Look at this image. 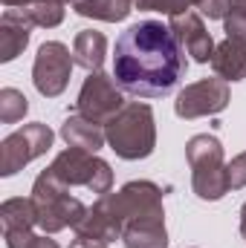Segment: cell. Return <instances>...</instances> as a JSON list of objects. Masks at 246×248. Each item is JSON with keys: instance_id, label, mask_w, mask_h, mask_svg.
<instances>
[{"instance_id": "obj_30", "label": "cell", "mask_w": 246, "mask_h": 248, "mask_svg": "<svg viewBox=\"0 0 246 248\" xmlns=\"http://www.w3.org/2000/svg\"><path fill=\"white\" fill-rule=\"evenodd\" d=\"M64 3H72V0H64Z\"/></svg>"}, {"instance_id": "obj_27", "label": "cell", "mask_w": 246, "mask_h": 248, "mask_svg": "<svg viewBox=\"0 0 246 248\" xmlns=\"http://www.w3.org/2000/svg\"><path fill=\"white\" fill-rule=\"evenodd\" d=\"M35 3H41V0H3L6 9H29V6H35Z\"/></svg>"}, {"instance_id": "obj_3", "label": "cell", "mask_w": 246, "mask_h": 248, "mask_svg": "<svg viewBox=\"0 0 246 248\" xmlns=\"http://www.w3.org/2000/svg\"><path fill=\"white\" fill-rule=\"evenodd\" d=\"M185 159L191 168V187L200 199L217 202L229 193V173H226L220 139H214L209 133L191 136L185 144Z\"/></svg>"}, {"instance_id": "obj_12", "label": "cell", "mask_w": 246, "mask_h": 248, "mask_svg": "<svg viewBox=\"0 0 246 248\" xmlns=\"http://www.w3.org/2000/svg\"><path fill=\"white\" fill-rule=\"evenodd\" d=\"M29 35H32V26L23 20V15L18 9H6L0 17V61H15L26 49Z\"/></svg>"}, {"instance_id": "obj_21", "label": "cell", "mask_w": 246, "mask_h": 248, "mask_svg": "<svg viewBox=\"0 0 246 248\" xmlns=\"http://www.w3.org/2000/svg\"><path fill=\"white\" fill-rule=\"evenodd\" d=\"M142 12H159V15H168V17H177L188 12L191 6H197V0H133Z\"/></svg>"}, {"instance_id": "obj_6", "label": "cell", "mask_w": 246, "mask_h": 248, "mask_svg": "<svg viewBox=\"0 0 246 248\" xmlns=\"http://www.w3.org/2000/svg\"><path fill=\"white\" fill-rule=\"evenodd\" d=\"M47 170L61 185L70 187V190L72 187H87L90 193L105 196L113 187V170H110V165L105 159H99L96 153L81 150V147H67V150H61Z\"/></svg>"}, {"instance_id": "obj_15", "label": "cell", "mask_w": 246, "mask_h": 248, "mask_svg": "<svg viewBox=\"0 0 246 248\" xmlns=\"http://www.w3.org/2000/svg\"><path fill=\"white\" fill-rule=\"evenodd\" d=\"M107 55V38L96 29H81L72 41V58L87 72H102V63Z\"/></svg>"}, {"instance_id": "obj_10", "label": "cell", "mask_w": 246, "mask_h": 248, "mask_svg": "<svg viewBox=\"0 0 246 248\" xmlns=\"http://www.w3.org/2000/svg\"><path fill=\"white\" fill-rule=\"evenodd\" d=\"M229 107V84L223 78H203L183 87L174 101V113L191 122L200 116H217Z\"/></svg>"}, {"instance_id": "obj_25", "label": "cell", "mask_w": 246, "mask_h": 248, "mask_svg": "<svg viewBox=\"0 0 246 248\" xmlns=\"http://www.w3.org/2000/svg\"><path fill=\"white\" fill-rule=\"evenodd\" d=\"M26 248H61V246H58L55 240H50V234H35Z\"/></svg>"}, {"instance_id": "obj_23", "label": "cell", "mask_w": 246, "mask_h": 248, "mask_svg": "<svg viewBox=\"0 0 246 248\" xmlns=\"http://www.w3.org/2000/svg\"><path fill=\"white\" fill-rule=\"evenodd\" d=\"M223 32H226V38L246 41V15L244 12H229L223 17Z\"/></svg>"}, {"instance_id": "obj_19", "label": "cell", "mask_w": 246, "mask_h": 248, "mask_svg": "<svg viewBox=\"0 0 246 248\" xmlns=\"http://www.w3.org/2000/svg\"><path fill=\"white\" fill-rule=\"evenodd\" d=\"M64 0H41L29 9H18L23 15V20L29 26H44V29H55L58 23L64 20Z\"/></svg>"}, {"instance_id": "obj_1", "label": "cell", "mask_w": 246, "mask_h": 248, "mask_svg": "<svg viewBox=\"0 0 246 248\" xmlns=\"http://www.w3.org/2000/svg\"><path fill=\"white\" fill-rule=\"evenodd\" d=\"M185 75V49L171 26L139 20L119 35L113 52V78L136 98H162Z\"/></svg>"}, {"instance_id": "obj_11", "label": "cell", "mask_w": 246, "mask_h": 248, "mask_svg": "<svg viewBox=\"0 0 246 248\" xmlns=\"http://www.w3.org/2000/svg\"><path fill=\"white\" fill-rule=\"evenodd\" d=\"M171 32L177 35L180 46L194 58L197 63H211V55H214V41L203 23V17L197 12H183L177 17H171Z\"/></svg>"}, {"instance_id": "obj_22", "label": "cell", "mask_w": 246, "mask_h": 248, "mask_svg": "<svg viewBox=\"0 0 246 248\" xmlns=\"http://www.w3.org/2000/svg\"><path fill=\"white\" fill-rule=\"evenodd\" d=\"M226 173H229V190L246 187V153L235 156V159L226 165Z\"/></svg>"}, {"instance_id": "obj_28", "label": "cell", "mask_w": 246, "mask_h": 248, "mask_svg": "<svg viewBox=\"0 0 246 248\" xmlns=\"http://www.w3.org/2000/svg\"><path fill=\"white\" fill-rule=\"evenodd\" d=\"M229 12H244L246 15V0H229Z\"/></svg>"}, {"instance_id": "obj_16", "label": "cell", "mask_w": 246, "mask_h": 248, "mask_svg": "<svg viewBox=\"0 0 246 248\" xmlns=\"http://www.w3.org/2000/svg\"><path fill=\"white\" fill-rule=\"evenodd\" d=\"M124 248H168V231H165V217L159 219H142L133 222L122 231Z\"/></svg>"}, {"instance_id": "obj_13", "label": "cell", "mask_w": 246, "mask_h": 248, "mask_svg": "<svg viewBox=\"0 0 246 248\" xmlns=\"http://www.w3.org/2000/svg\"><path fill=\"white\" fill-rule=\"evenodd\" d=\"M61 139L67 141V147H81V150H90V153H99L105 144H107V133H105V124H96L84 116H70L61 124Z\"/></svg>"}, {"instance_id": "obj_20", "label": "cell", "mask_w": 246, "mask_h": 248, "mask_svg": "<svg viewBox=\"0 0 246 248\" xmlns=\"http://www.w3.org/2000/svg\"><path fill=\"white\" fill-rule=\"evenodd\" d=\"M29 113V101L20 90L15 87H3L0 90V122L3 124H15L20 122Z\"/></svg>"}, {"instance_id": "obj_8", "label": "cell", "mask_w": 246, "mask_h": 248, "mask_svg": "<svg viewBox=\"0 0 246 248\" xmlns=\"http://www.w3.org/2000/svg\"><path fill=\"white\" fill-rule=\"evenodd\" d=\"M124 104V93L122 87L116 84L113 75H105V72H90L78 90V98H75V113L90 119L96 124H107Z\"/></svg>"}, {"instance_id": "obj_5", "label": "cell", "mask_w": 246, "mask_h": 248, "mask_svg": "<svg viewBox=\"0 0 246 248\" xmlns=\"http://www.w3.org/2000/svg\"><path fill=\"white\" fill-rule=\"evenodd\" d=\"M96 202L113 217V222L119 225V231H124L133 222H142V219H159V217H165L162 187L148 182V179H133V182L122 185L116 193L99 196Z\"/></svg>"}, {"instance_id": "obj_4", "label": "cell", "mask_w": 246, "mask_h": 248, "mask_svg": "<svg viewBox=\"0 0 246 248\" xmlns=\"http://www.w3.org/2000/svg\"><path fill=\"white\" fill-rule=\"evenodd\" d=\"M32 202L38 211V228L44 234H58L64 228H75L87 214V205L78 196H72L70 187L61 185L50 170L38 173L32 185Z\"/></svg>"}, {"instance_id": "obj_7", "label": "cell", "mask_w": 246, "mask_h": 248, "mask_svg": "<svg viewBox=\"0 0 246 248\" xmlns=\"http://www.w3.org/2000/svg\"><path fill=\"white\" fill-rule=\"evenodd\" d=\"M55 141V133L41 122L23 124L0 141V176H15L23 165L44 156Z\"/></svg>"}, {"instance_id": "obj_9", "label": "cell", "mask_w": 246, "mask_h": 248, "mask_svg": "<svg viewBox=\"0 0 246 248\" xmlns=\"http://www.w3.org/2000/svg\"><path fill=\"white\" fill-rule=\"evenodd\" d=\"M72 66L75 58L70 55V49L64 46L61 41H47L41 44L35 63H32V84L44 98H58L70 78H72Z\"/></svg>"}, {"instance_id": "obj_2", "label": "cell", "mask_w": 246, "mask_h": 248, "mask_svg": "<svg viewBox=\"0 0 246 248\" xmlns=\"http://www.w3.org/2000/svg\"><path fill=\"white\" fill-rule=\"evenodd\" d=\"M110 150L124 162L148 159L157 147V122L154 110L142 101H127L122 110L105 124Z\"/></svg>"}, {"instance_id": "obj_14", "label": "cell", "mask_w": 246, "mask_h": 248, "mask_svg": "<svg viewBox=\"0 0 246 248\" xmlns=\"http://www.w3.org/2000/svg\"><path fill=\"white\" fill-rule=\"evenodd\" d=\"M211 69L226 84L229 81H244L246 78V41H238V38L220 41L214 46V55H211Z\"/></svg>"}, {"instance_id": "obj_18", "label": "cell", "mask_w": 246, "mask_h": 248, "mask_svg": "<svg viewBox=\"0 0 246 248\" xmlns=\"http://www.w3.org/2000/svg\"><path fill=\"white\" fill-rule=\"evenodd\" d=\"M133 0H72V12L81 17L105 20V23H119L133 9Z\"/></svg>"}, {"instance_id": "obj_29", "label": "cell", "mask_w": 246, "mask_h": 248, "mask_svg": "<svg viewBox=\"0 0 246 248\" xmlns=\"http://www.w3.org/2000/svg\"><path fill=\"white\" fill-rule=\"evenodd\" d=\"M241 234H244V240H246V202H244V208H241Z\"/></svg>"}, {"instance_id": "obj_24", "label": "cell", "mask_w": 246, "mask_h": 248, "mask_svg": "<svg viewBox=\"0 0 246 248\" xmlns=\"http://www.w3.org/2000/svg\"><path fill=\"white\" fill-rule=\"evenodd\" d=\"M197 9L209 20H223L229 15V0H197Z\"/></svg>"}, {"instance_id": "obj_26", "label": "cell", "mask_w": 246, "mask_h": 248, "mask_svg": "<svg viewBox=\"0 0 246 248\" xmlns=\"http://www.w3.org/2000/svg\"><path fill=\"white\" fill-rule=\"evenodd\" d=\"M70 248H107V243H102V240H93V237H75Z\"/></svg>"}, {"instance_id": "obj_17", "label": "cell", "mask_w": 246, "mask_h": 248, "mask_svg": "<svg viewBox=\"0 0 246 248\" xmlns=\"http://www.w3.org/2000/svg\"><path fill=\"white\" fill-rule=\"evenodd\" d=\"M0 222H3V234L6 231H32L38 225V211H35L32 196L29 199H23V196L6 199L0 205Z\"/></svg>"}]
</instances>
